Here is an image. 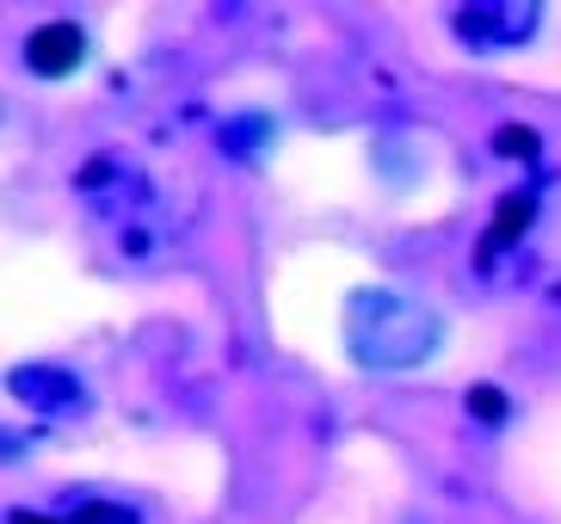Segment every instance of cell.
<instances>
[{
	"label": "cell",
	"instance_id": "6da1fadb",
	"mask_svg": "<svg viewBox=\"0 0 561 524\" xmlns=\"http://www.w3.org/2000/svg\"><path fill=\"white\" fill-rule=\"evenodd\" d=\"M87 56V37L81 25H68V19H56V25H37L32 37H25V62H32V75H44V81H56V75H75Z\"/></svg>",
	"mask_w": 561,
	"mask_h": 524
},
{
	"label": "cell",
	"instance_id": "7a4b0ae2",
	"mask_svg": "<svg viewBox=\"0 0 561 524\" xmlns=\"http://www.w3.org/2000/svg\"><path fill=\"white\" fill-rule=\"evenodd\" d=\"M530 216H537V197H530V192L500 197V210H494V223H488V247H481V253H500V247H512L518 235L530 229Z\"/></svg>",
	"mask_w": 561,
	"mask_h": 524
},
{
	"label": "cell",
	"instance_id": "3957f363",
	"mask_svg": "<svg viewBox=\"0 0 561 524\" xmlns=\"http://www.w3.org/2000/svg\"><path fill=\"white\" fill-rule=\"evenodd\" d=\"M469 413H476L481 426H500V420H506V395H500L494 383H476V389H469Z\"/></svg>",
	"mask_w": 561,
	"mask_h": 524
},
{
	"label": "cell",
	"instance_id": "277c9868",
	"mask_svg": "<svg viewBox=\"0 0 561 524\" xmlns=\"http://www.w3.org/2000/svg\"><path fill=\"white\" fill-rule=\"evenodd\" d=\"M500 155H537V130H525V124H512V130L494 136Z\"/></svg>",
	"mask_w": 561,
	"mask_h": 524
},
{
	"label": "cell",
	"instance_id": "5b68a950",
	"mask_svg": "<svg viewBox=\"0 0 561 524\" xmlns=\"http://www.w3.org/2000/svg\"><path fill=\"white\" fill-rule=\"evenodd\" d=\"M13 524H50V519H37V512H13Z\"/></svg>",
	"mask_w": 561,
	"mask_h": 524
}]
</instances>
